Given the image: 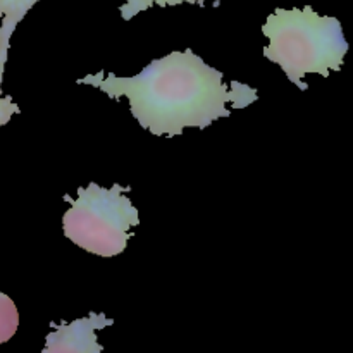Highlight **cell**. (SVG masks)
Masks as SVG:
<instances>
[{
    "label": "cell",
    "mask_w": 353,
    "mask_h": 353,
    "mask_svg": "<svg viewBox=\"0 0 353 353\" xmlns=\"http://www.w3.org/2000/svg\"><path fill=\"white\" fill-rule=\"evenodd\" d=\"M107 97H126L134 119L154 137H181L185 128H207L233 109H245L259 99L257 90L243 83H224V74L193 50H174L155 59L137 76L119 78L99 71L78 79Z\"/></svg>",
    "instance_id": "cell-1"
},
{
    "label": "cell",
    "mask_w": 353,
    "mask_h": 353,
    "mask_svg": "<svg viewBox=\"0 0 353 353\" xmlns=\"http://www.w3.org/2000/svg\"><path fill=\"white\" fill-rule=\"evenodd\" d=\"M269 40L264 57L278 64L302 92L309 88L303 78L310 72L327 78L340 71L350 50L340 19L321 16L310 6L303 9H276L262 26Z\"/></svg>",
    "instance_id": "cell-2"
},
{
    "label": "cell",
    "mask_w": 353,
    "mask_h": 353,
    "mask_svg": "<svg viewBox=\"0 0 353 353\" xmlns=\"http://www.w3.org/2000/svg\"><path fill=\"white\" fill-rule=\"evenodd\" d=\"M130 186L110 188L90 183L79 188L76 196L64 195L71 203L62 216V231L74 245L99 257H116L133 236L131 228L140 224L138 209L126 196Z\"/></svg>",
    "instance_id": "cell-3"
},
{
    "label": "cell",
    "mask_w": 353,
    "mask_h": 353,
    "mask_svg": "<svg viewBox=\"0 0 353 353\" xmlns=\"http://www.w3.org/2000/svg\"><path fill=\"white\" fill-rule=\"evenodd\" d=\"M114 321L102 312H92L72 323H52L54 330L45 338L41 353H102L97 331L112 326Z\"/></svg>",
    "instance_id": "cell-4"
},
{
    "label": "cell",
    "mask_w": 353,
    "mask_h": 353,
    "mask_svg": "<svg viewBox=\"0 0 353 353\" xmlns=\"http://www.w3.org/2000/svg\"><path fill=\"white\" fill-rule=\"evenodd\" d=\"M40 0H0V17H2V24L0 26L3 30L14 33L17 24L24 19V16Z\"/></svg>",
    "instance_id": "cell-5"
},
{
    "label": "cell",
    "mask_w": 353,
    "mask_h": 353,
    "mask_svg": "<svg viewBox=\"0 0 353 353\" xmlns=\"http://www.w3.org/2000/svg\"><path fill=\"white\" fill-rule=\"evenodd\" d=\"M19 327V312L9 295L0 292V345L7 343Z\"/></svg>",
    "instance_id": "cell-6"
},
{
    "label": "cell",
    "mask_w": 353,
    "mask_h": 353,
    "mask_svg": "<svg viewBox=\"0 0 353 353\" xmlns=\"http://www.w3.org/2000/svg\"><path fill=\"white\" fill-rule=\"evenodd\" d=\"M203 2H207V0H126V2L119 7V10H121V17H123L124 21H130L133 19L137 14L150 9L152 6L169 7V6H179V3H203Z\"/></svg>",
    "instance_id": "cell-7"
},
{
    "label": "cell",
    "mask_w": 353,
    "mask_h": 353,
    "mask_svg": "<svg viewBox=\"0 0 353 353\" xmlns=\"http://www.w3.org/2000/svg\"><path fill=\"white\" fill-rule=\"evenodd\" d=\"M7 62H0V130L6 126L10 121V117L19 114V105L14 102L10 97L2 95V81H3V71H6Z\"/></svg>",
    "instance_id": "cell-8"
},
{
    "label": "cell",
    "mask_w": 353,
    "mask_h": 353,
    "mask_svg": "<svg viewBox=\"0 0 353 353\" xmlns=\"http://www.w3.org/2000/svg\"><path fill=\"white\" fill-rule=\"evenodd\" d=\"M10 37H12V33L0 26V62H7V55H9L10 48Z\"/></svg>",
    "instance_id": "cell-9"
}]
</instances>
